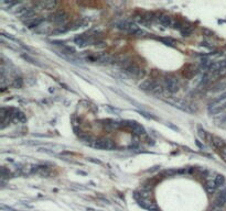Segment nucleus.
Instances as JSON below:
<instances>
[{"instance_id": "2", "label": "nucleus", "mask_w": 226, "mask_h": 211, "mask_svg": "<svg viewBox=\"0 0 226 211\" xmlns=\"http://www.w3.org/2000/svg\"><path fill=\"white\" fill-rule=\"evenodd\" d=\"M93 145H94L96 149H106V151H112V149H115V146H116L113 140L107 138H102L96 140Z\"/></svg>"}, {"instance_id": "11", "label": "nucleus", "mask_w": 226, "mask_h": 211, "mask_svg": "<svg viewBox=\"0 0 226 211\" xmlns=\"http://www.w3.org/2000/svg\"><path fill=\"white\" fill-rule=\"evenodd\" d=\"M158 22L160 23L161 26H163L164 28H170V26L173 24V20H172L171 17H169V15H160L159 18H158Z\"/></svg>"}, {"instance_id": "18", "label": "nucleus", "mask_w": 226, "mask_h": 211, "mask_svg": "<svg viewBox=\"0 0 226 211\" xmlns=\"http://www.w3.org/2000/svg\"><path fill=\"white\" fill-rule=\"evenodd\" d=\"M161 42H163L165 45H170V46H173V44H174V41H172L171 39H164V37H161L159 39Z\"/></svg>"}, {"instance_id": "6", "label": "nucleus", "mask_w": 226, "mask_h": 211, "mask_svg": "<svg viewBox=\"0 0 226 211\" xmlns=\"http://www.w3.org/2000/svg\"><path fill=\"white\" fill-rule=\"evenodd\" d=\"M126 127H129L134 133H136V134H138V135H143L146 133L145 127H142L140 123L136 122V121H127V122H126Z\"/></svg>"}, {"instance_id": "10", "label": "nucleus", "mask_w": 226, "mask_h": 211, "mask_svg": "<svg viewBox=\"0 0 226 211\" xmlns=\"http://www.w3.org/2000/svg\"><path fill=\"white\" fill-rule=\"evenodd\" d=\"M225 204H226V190H222L215 198L214 204L216 206V208H222Z\"/></svg>"}, {"instance_id": "13", "label": "nucleus", "mask_w": 226, "mask_h": 211, "mask_svg": "<svg viewBox=\"0 0 226 211\" xmlns=\"http://www.w3.org/2000/svg\"><path fill=\"white\" fill-rule=\"evenodd\" d=\"M212 143H213V145L215 146V147L221 149H222L224 146H226L224 140H222L221 138H217V136H213V138H212Z\"/></svg>"}, {"instance_id": "14", "label": "nucleus", "mask_w": 226, "mask_h": 211, "mask_svg": "<svg viewBox=\"0 0 226 211\" xmlns=\"http://www.w3.org/2000/svg\"><path fill=\"white\" fill-rule=\"evenodd\" d=\"M41 22H42V19H39V18H34L32 20H30L26 23V26H28V28L30 29H32V28H37L41 24Z\"/></svg>"}, {"instance_id": "19", "label": "nucleus", "mask_w": 226, "mask_h": 211, "mask_svg": "<svg viewBox=\"0 0 226 211\" xmlns=\"http://www.w3.org/2000/svg\"><path fill=\"white\" fill-rule=\"evenodd\" d=\"M226 85L225 84H222V85H217V86H215V89L213 91H219V90H222V89H224V87H225Z\"/></svg>"}, {"instance_id": "15", "label": "nucleus", "mask_w": 226, "mask_h": 211, "mask_svg": "<svg viewBox=\"0 0 226 211\" xmlns=\"http://www.w3.org/2000/svg\"><path fill=\"white\" fill-rule=\"evenodd\" d=\"M192 31H193V28L191 26H182L180 28V32L182 34V37H189Z\"/></svg>"}, {"instance_id": "9", "label": "nucleus", "mask_w": 226, "mask_h": 211, "mask_svg": "<svg viewBox=\"0 0 226 211\" xmlns=\"http://www.w3.org/2000/svg\"><path fill=\"white\" fill-rule=\"evenodd\" d=\"M20 17H21L22 21L24 22V23H27L28 21L35 18V12H34L33 9H24V11L22 12Z\"/></svg>"}, {"instance_id": "21", "label": "nucleus", "mask_w": 226, "mask_h": 211, "mask_svg": "<svg viewBox=\"0 0 226 211\" xmlns=\"http://www.w3.org/2000/svg\"><path fill=\"white\" fill-rule=\"evenodd\" d=\"M224 108H226V102L224 103Z\"/></svg>"}, {"instance_id": "7", "label": "nucleus", "mask_w": 226, "mask_h": 211, "mask_svg": "<svg viewBox=\"0 0 226 211\" xmlns=\"http://www.w3.org/2000/svg\"><path fill=\"white\" fill-rule=\"evenodd\" d=\"M52 20L55 22V23H58L60 26H64L67 21V15L64 11H58L56 13H54V15L52 17Z\"/></svg>"}, {"instance_id": "8", "label": "nucleus", "mask_w": 226, "mask_h": 211, "mask_svg": "<svg viewBox=\"0 0 226 211\" xmlns=\"http://www.w3.org/2000/svg\"><path fill=\"white\" fill-rule=\"evenodd\" d=\"M34 6L39 8V9L51 10V9H54L58 6V2H55V1H38V2L34 4Z\"/></svg>"}, {"instance_id": "17", "label": "nucleus", "mask_w": 226, "mask_h": 211, "mask_svg": "<svg viewBox=\"0 0 226 211\" xmlns=\"http://www.w3.org/2000/svg\"><path fill=\"white\" fill-rule=\"evenodd\" d=\"M214 182H215L216 186H217V188L221 187V186L225 185V178H224V176L223 175H217L215 178H214Z\"/></svg>"}, {"instance_id": "16", "label": "nucleus", "mask_w": 226, "mask_h": 211, "mask_svg": "<svg viewBox=\"0 0 226 211\" xmlns=\"http://www.w3.org/2000/svg\"><path fill=\"white\" fill-rule=\"evenodd\" d=\"M104 125H105L107 129H115V127H118L120 124L119 122H117L115 120H110V119H107V120H104Z\"/></svg>"}, {"instance_id": "4", "label": "nucleus", "mask_w": 226, "mask_h": 211, "mask_svg": "<svg viewBox=\"0 0 226 211\" xmlns=\"http://www.w3.org/2000/svg\"><path fill=\"white\" fill-rule=\"evenodd\" d=\"M164 83H165L167 90H168L170 94H175V92L179 91L180 85L177 78H174V77H167V78L164 79Z\"/></svg>"}, {"instance_id": "1", "label": "nucleus", "mask_w": 226, "mask_h": 211, "mask_svg": "<svg viewBox=\"0 0 226 211\" xmlns=\"http://www.w3.org/2000/svg\"><path fill=\"white\" fill-rule=\"evenodd\" d=\"M140 89L148 91V92H151V94H154V95H159V94L162 92L161 85H159L158 83L153 81V80H146L145 83H142L140 85Z\"/></svg>"}, {"instance_id": "12", "label": "nucleus", "mask_w": 226, "mask_h": 211, "mask_svg": "<svg viewBox=\"0 0 226 211\" xmlns=\"http://www.w3.org/2000/svg\"><path fill=\"white\" fill-rule=\"evenodd\" d=\"M205 189H206V191H208L210 195H213V193H215V190L217 189V186H216L214 179H213V180H208V182H206Z\"/></svg>"}, {"instance_id": "3", "label": "nucleus", "mask_w": 226, "mask_h": 211, "mask_svg": "<svg viewBox=\"0 0 226 211\" xmlns=\"http://www.w3.org/2000/svg\"><path fill=\"white\" fill-rule=\"evenodd\" d=\"M125 73L128 74L129 76L135 77V78H139V77L143 76V70L139 68L138 65H136L135 63H128L127 65L124 66Z\"/></svg>"}, {"instance_id": "5", "label": "nucleus", "mask_w": 226, "mask_h": 211, "mask_svg": "<svg viewBox=\"0 0 226 211\" xmlns=\"http://www.w3.org/2000/svg\"><path fill=\"white\" fill-rule=\"evenodd\" d=\"M92 42H93V39H92L91 35H87V34H81V35H77L74 39V43L76 44L77 46H80V48L87 46Z\"/></svg>"}, {"instance_id": "20", "label": "nucleus", "mask_w": 226, "mask_h": 211, "mask_svg": "<svg viewBox=\"0 0 226 211\" xmlns=\"http://www.w3.org/2000/svg\"><path fill=\"white\" fill-rule=\"evenodd\" d=\"M222 155H226V146H224L222 149Z\"/></svg>"}]
</instances>
